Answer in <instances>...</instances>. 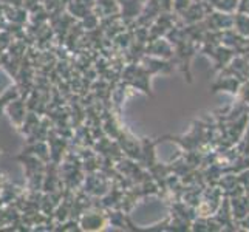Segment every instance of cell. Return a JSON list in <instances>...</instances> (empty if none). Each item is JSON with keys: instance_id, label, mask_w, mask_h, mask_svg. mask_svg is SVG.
I'll return each instance as SVG.
<instances>
[{"instance_id": "obj_1", "label": "cell", "mask_w": 249, "mask_h": 232, "mask_svg": "<svg viewBox=\"0 0 249 232\" xmlns=\"http://www.w3.org/2000/svg\"><path fill=\"white\" fill-rule=\"evenodd\" d=\"M108 181L104 178V175H90L87 179H85V186H84V191L90 194V195H94V196H102L106 195L110 189H107L108 186Z\"/></svg>"}, {"instance_id": "obj_2", "label": "cell", "mask_w": 249, "mask_h": 232, "mask_svg": "<svg viewBox=\"0 0 249 232\" xmlns=\"http://www.w3.org/2000/svg\"><path fill=\"white\" fill-rule=\"evenodd\" d=\"M106 220H107V217L98 211L84 212L82 218H81V226L85 231H98V229H102V226L106 225Z\"/></svg>"}, {"instance_id": "obj_3", "label": "cell", "mask_w": 249, "mask_h": 232, "mask_svg": "<svg viewBox=\"0 0 249 232\" xmlns=\"http://www.w3.org/2000/svg\"><path fill=\"white\" fill-rule=\"evenodd\" d=\"M6 110L11 116V121L17 125V128H20L22 124L25 123V118H27V113H25V102L17 98L6 106Z\"/></svg>"}]
</instances>
